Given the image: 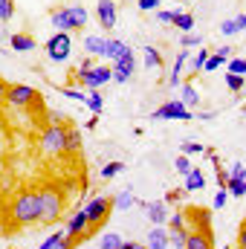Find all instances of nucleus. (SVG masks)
<instances>
[{"mask_svg": "<svg viewBox=\"0 0 246 249\" xmlns=\"http://www.w3.org/2000/svg\"><path fill=\"white\" fill-rule=\"evenodd\" d=\"M12 15H15V3H12V0H0V20L6 23Z\"/></svg>", "mask_w": 246, "mask_h": 249, "instance_id": "ea45409f", "label": "nucleus"}, {"mask_svg": "<svg viewBox=\"0 0 246 249\" xmlns=\"http://www.w3.org/2000/svg\"><path fill=\"white\" fill-rule=\"evenodd\" d=\"M214 53H217V55H223V58H226V61H229V58H232V47H217V50H214Z\"/></svg>", "mask_w": 246, "mask_h": 249, "instance_id": "864d4df0", "label": "nucleus"}, {"mask_svg": "<svg viewBox=\"0 0 246 249\" xmlns=\"http://www.w3.org/2000/svg\"><path fill=\"white\" fill-rule=\"evenodd\" d=\"M226 203H229V191H226V188H217V191H214V200H211V206H214V209H223Z\"/></svg>", "mask_w": 246, "mask_h": 249, "instance_id": "58836bf2", "label": "nucleus"}, {"mask_svg": "<svg viewBox=\"0 0 246 249\" xmlns=\"http://www.w3.org/2000/svg\"><path fill=\"white\" fill-rule=\"evenodd\" d=\"M47 116H50V122H53V124H61L64 122V116H61V113H55V110H50Z\"/></svg>", "mask_w": 246, "mask_h": 249, "instance_id": "5fc2aeb1", "label": "nucleus"}, {"mask_svg": "<svg viewBox=\"0 0 246 249\" xmlns=\"http://www.w3.org/2000/svg\"><path fill=\"white\" fill-rule=\"evenodd\" d=\"M38 102H41V96H38V90L29 87V84H9V90H6V105H9V107L23 110V107L38 105Z\"/></svg>", "mask_w": 246, "mask_h": 249, "instance_id": "0eeeda50", "label": "nucleus"}, {"mask_svg": "<svg viewBox=\"0 0 246 249\" xmlns=\"http://www.w3.org/2000/svg\"><path fill=\"white\" fill-rule=\"evenodd\" d=\"M145 247L148 249H168V229L165 226H154L151 232H148V238H145Z\"/></svg>", "mask_w": 246, "mask_h": 249, "instance_id": "dca6fc26", "label": "nucleus"}, {"mask_svg": "<svg viewBox=\"0 0 246 249\" xmlns=\"http://www.w3.org/2000/svg\"><path fill=\"white\" fill-rule=\"evenodd\" d=\"M226 87L232 90V96H241L244 93V87H246V75H226Z\"/></svg>", "mask_w": 246, "mask_h": 249, "instance_id": "cd10ccee", "label": "nucleus"}, {"mask_svg": "<svg viewBox=\"0 0 246 249\" xmlns=\"http://www.w3.org/2000/svg\"><path fill=\"white\" fill-rule=\"evenodd\" d=\"M72 81L81 84L84 93H90V90H102L107 81H113V67H110V64H96V67L87 70V72H75Z\"/></svg>", "mask_w": 246, "mask_h": 249, "instance_id": "423d86ee", "label": "nucleus"}, {"mask_svg": "<svg viewBox=\"0 0 246 249\" xmlns=\"http://www.w3.org/2000/svg\"><path fill=\"white\" fill-rule=\"evenodd\" d=\"M38 148L44 157H61L67 154V124H50L38 136Z\"/></svg>", "mask_w": 246, "mask_h": 249, "instance_id": "39448f33", "label": "nucleus"}, {"mask_svg": "<svg viewBox=\"0 0 246 249\" xmlns=\"http://www.w3.org/2000/svg\"><path fill=\"white\" fill-rule=\"evenodd\" d=\"M165 229H185V212H174V214H168Z\"/></svg>", "mask_w": 246, "mask_h": 249, "instance_id": "72a5a7b5", "label": "nucleus"}, {"mask_svg": "<svg viewBox=\"0 0 246 249\" xmlns=\"http://www.w3.org/2000/svg\"><path fill=\"white\" fill-rule=\"evenodd\" d=\"M185 191L183 188H174V191H168V194H165V197H162V203H165V206H168V203H177V200H180V197H183Z\"/></svg>", "mask_w": 246, "mask_h": 249, "instance_id": "a18cd8bd", "label": "nucleus"}, {"mask_svg": "<svg viewBox=\"0 0 246 249\" xmlns=\"http://www.w3.org/2000/svg\"><path fill=\"white\" fill-rule=\"evenodd\" d=\"M110 67H113V81L116 84H127L130 75H133V70H136V53L130 50L127 55H122L119 61H113Z\"/></svg>", "mask_w": 246, "mask_h": 249, "instance_id": "9b49d317", "label": "nucleus"}, {"mask_svg": "<svg viewBox=\"0 0 246 249\" xmlns=\"http://www.w3.org/2000/svg\"><path fill=\"white\" fill-rule=\"evenodd\" d=\"M142 55H145V67H151V70L162 67V55H159V50H157V47H145V50H142Z\"/></svg>", "mask_w": 246, "mask_h": 249, "instance_id": "bb28decb", "label": "nucleus"}, {"mask_svg": "<svg viewBox=\"0 0 246 249\" xmlns=\"http://www.w3.org/2000/svg\"><path fill=\"white\" fill-rule=\"evenodd\" d=\"M238 249H246V220L241 223V229H238Z\"/></svg>", "mask_w": 246, "mask_h": 249, "instance_id": "09e8293b", "label": "nucleus"}, {"mask_svg": "<svg viewBox=\"0 0 246 249\" xmlns=\"http://www.w3.org/2000/svg\"><path fill=\"white\" fill-rule=\"evenodd\" d=\"M130 206H136V197H133L130 188H122L119 194H113V209H116V212H124V209H130Z\"/></svg>", "mask_w": 246, "mask_h": 249, "instance_id": "4be33fe9", "label": "nucleus"}, {"mask_svg": "<svg viewBox=\"0 0 246 249\" xmlns=\"http://www.w3.org/2000/svg\"><path fill=\"white\" fill-rule=\"evenodd\" d=\"M174 168H177V171H180V174H188V171H191V160H188V157H185V154H180V157H177V160H174Z\"/></svg>", "mask_w": 246, "mask_h": 249, "instance_id": "79ce46f5", "label": "nucleus"}, {"mask_svg": "<svg viewBox=\"0 0 246 249\" xmlns=\"http://www.w3.org/2000/svg\"><path fill=\"white\" fill-rule=\"evenodd\" d=\"M139 203V209H145V214H148V220L154 223V226H165V220H168V206L162 203V200H136Z\"/></svg>", "mask_w": 246, "mask_h": 249, "instance_id": "f8f14e48", "label": "nucleus"}, {"mask_svg": "<svg viewBox=\"0 0 246 249\" xmlns=\"http://www.w3.org/2000/svg\"><path fill=\"white\" fill-rule=\"evenodd\" d=\"M235 26L238 32H246V15H235Z\"/></svg>", "mask_w": 246, "mask_h": 249, "instance_id": "3c124183", "label": "nucleus"}, {"mask_svg": "<svg viewBox=\"0 0 246 249\" xmlns=\"http://www.w3.org/2000/svg\"><path fill=\"white\" fill-rule=\"evenodd\" d=\"M61 244H64V232H53L38 249H61Z\"/></svg>", "mask_w": 246, "mask_h": 249, "instance_id": "f704fd0d", "label": "nucleus"}, {"mask_svg": "<svg viewBox=\"0 0 246 249\" xmlns=\"http://www.w3.org/2000/svg\"><path fill=\"white\" fill-rule=\"evenodd\" d=\"M81 151V133L75 127H67V154H78Z\"/></svg>", "mask_w": 246, "mask_h": 249, "instance_id": "a878e982", "label": "nucleus"}, {"mask_svg": "<svg viewBox=\"0 0 246 249\" xmlns=\"http://www.w3.org/2000/svg\"><path fill=\"white\" fill-rule=\"evenodd\" d=\"M180 93H183V96H180V102H183V105L188 107V110H194V107L200 105V93H197V87H194L191 81L180 84Z\"/></svg>", "mask_w": 246, "mask_h": 249, "instance_id": "6ab92c4d", "label": "nucleus"}, {"mask_svg": "<svg viewBox=\"0 0 246 249\" xmlns=\"http://www.w3.org/2000/svg\"><path fill=\"white\" fill-rule=\"evenodd\" d=\"M124 238L119 235V232H107L102 241H99V249H122Z\"/></svg>", "mask_w": 246, "mask_h": 249, "instance_id": "393cba45", "label": "nucleus"}, {"mask_svg": "<svg viewBox=\"0 0 246 249\" xmlns=\"http://www.w3.org/2000/svg\"><path fill=\"white\" fill-rule=\"evenodd\" d=\"M84 105L90 107V113H96V116H99V113H102V107H105V99H102V93H99V90H90V93H87V99H84Z\"/></svg>", "mask_w": 246, "mask_h": 249, "instance_id": "5701e85b", "label": "nucleus"}, {"mask_svg": "<svg viewBox=\"0 0 246 249\" xmlns=\"http://www.w3.org/2000/svg\"><path fill=\"white\" fill-rule=\"evenodd\" d=\"M244 93H246V87H244ZM244 93H241V96H244Z\"/></svg>", "mask_w": 246, "mask_h": 249, "instance_id": "4d7b16f0", "label": "nucleus"}, {"mask_svg": "<svg viewBox=\"0 0 246 249\" xmlns=\"http://www.w3.org/2000/svg\"><path fill=\"white\" fill-rule=\"evenodd\" d=\"M122 249H148L145 244H139V241H124Z\"/></svg>", "mask_w": 246, "mask_h": 249, "instance_id": "603ef678", "label": "nucleus"}, {"mask_svg": "<svg viewBox=\"0 0 246 249\" xmlns=\"http://www.w3.org/2000/svg\"><path fill=\"white\" fill-rule=\"evenodd\" d=\"M180 44H183V50H191V47H200V44H203V38H200V35H194V32H183Z\"/></svg>", "mask_w": 246, "mask_h": 249, "instance_id": "e433bc0d", "label": "nucleus"}, {"mask_svg": "<svg viewBox=\"0 0 246 249\" xmlns=\"http://www.w3.org/2000/svg\"><path fill=\"white\" fill-rule=\"evenodd\" d=\"M157 20H159V23H171V20H174V9H159V12H157Z\"/></svg>", "mask_w": 246, "mask_h": 249, "instance_id": "c03bdc74", "label": "nucleus"}, {"mask_svg": "<svg viewBox=\"0 0 246 249\" xmlns=\"http://www.w3.org/2000/svg\"><path fill=\"white\" fill-rule=\"evenodd\" d=\"M226 64V58L223 55H217V53H211L209 58H206V64H203V72H214V70H220Z\"/></svg>", "mask_w": 246, "mask_h": 249, "instance_id": "473e14b6", "label": "nucleus"}, {"mask_svg": "<svg viewBox=\"0 0 246 249\" xmlns=\"http://www.w3.org/2000/svg\"><path fill=\"white\" fill-rule=\"evenodd\" d=\"M93 67H96V61H93V55H87L84 61L78 64V70H75V72H87V70H93Z\"/></svg>", "mask_w": 246, "mask_h": 249, "instance_id": "de8ad7c7", "label": "nucleus"}, {"mask_svg": "<svg viewBox=\"0 0 246 249\" xmlns=\"http://www.w3.org/2000/svg\"><path fill=\"white\" fill-rule=\"evenodd\" d=\"M122 171H124V162L122 160H113V162H107V165L102 168V177H105V180H113V177H119Z\"/></svg>", "mask_w": 246, "mask_h": 249, "instance_id": "c756f323", "label": "nucleus"}, {"mask_svg": "<svg viewBox=\"0 0 246 249\" xmlns=\"http://www.w3.org/2000/svg\"><path fill=\"white\" fill-rule=\"evenodd\" d=\"M206 58H209V50H197V53L188 58V64H191V75L203 72V64H206Z\"/></svg>", "mask_w": 246, "mask_h": 249, "instance_id": "c85d7f7f", "label": "nucleus"}, {"mask_svg": "<svg viewBox=\"0 0 246 249\" xmlns=\"http://www.w3.org/2000/svg\"><path fill=\"white\" fill-rule=\"evenodd\" d=\"M229 177H232V180H246V165L244 162H235L232 171H229Z\"/></svg>", "mask_w": 246, "mask_h": 249, "instance_id": "37998d69", "label": "nucleus"}, {"mask_svg": "<svg viewBox=\"0 0 246 249\" xmlns=\"http://www.w3.org/2000/svg\"><path fill=\"white\" fill-rule=\"evenodd\" d=\"M226 191H229L232 197H246V180H232V177H229Z\"/></svg>", "mask_w": 246, "mask_h": 249, "instance_id": "2f4dec72", "label": "nucleus"}, {"mask_svg": "<svg viewBox=\"0 0 246 249\" xmlns=\"http://www.w3.org/2000/svg\"><path fill=\"white\" fill-rule=\"evenodd\" d=\"M6 90H9V81H6V78L0 75V107L6 105Z\"/></svg>", "mask_w": 246, "mask_h": 249, "instance_id": "8fccbe9b", "label": "nucleus"}, {"mask_svg": "<svg viewBox=\"0 0 246 249\" xmlns=\"http://www.w3.org/2000/svg\"><path fill=\"white\" fill-rule=\"evenodd\" d=\"M96 124H99V116H96V113H93V116H90V119H87V122H84V127H87V130H96Z\"/></svg>", "mask_w": 246, "mask_h": 249, "instance_id": "6e6d98bb", "label": "nucleus"}, {"mask_svg": "<svg viewBox=\"0 0 246 249\" xmlns=\"http://www.w3.org/2000/svg\"><path fill=\"white\" fill-rule=\"evenodd\" d=\"M171 26H177L180 32H191V29H194V15H191V12H183V9H174Z\"/></svg>", "mask_w": 246, "mask_h": 249, "instance_id": "412c9836", "label": "nucleus"}, {"mask_svg": "<svg viewBox=\"0 0 246 249\" xmlns=\"http://www.w3.org/2000/svg\"><path fill=\"white\" fill-rule=\"evenodd\" d=\"M87 9L84 6H61L50 15V23L58 29V32H75V29H84L87 26Z\"/></svg>", "mask_w": 246, "mask_h": 249, "instance_id": "7ed1b4c3", "label": "nucleus"}, {"mask_svg": "<svg viewBox=\"0 0 246 249\" xmlns=\"http://www.w3.org/2000/svg\"><path fill=\"white\" fill-rule=\"evenodd\" d=\"M105 47H107V38H99V35H87L84 38V50L93 58H105Z\"/></svg>", "mask_w": 246, "mask_h": 249, "instance_id": "a211bd4d", "label": "nucleus"}, {"mask_svg": "<svg viewBox=\"0 0 246 249\" xmlns=\"http://www.w3.org/2000/svg\"><path fill=\"white\" fill-rule=\"evenodd\" d=\"M200 188H206V177H203V171H200V168H194V165H191V171L185 174L183 191H200Z\"/></svg>", "mask_w": 246, "mask_h": 249, "instance_id": "aec40b11", "label": "nucleus"}, {"mask_svg": "<svg viewBox=\"0 0 246 249\" xmlns=\"http://www.w3.org/2000/svg\"><path fill=\"white\" fill-rule=\"evenodd\" d=\"M113 212V197H93L87 206H84V214H87V223H90V229L96 232L105 220H107V214Z\"/></svg>", "mask_w": 246, "mask_h": 249, "instance_id": "1a4fd4ad", "label": "nucleus"}, {"mask_svg": "<svg viewBox=\"0 0 246 249\" xmlns=\"http://www.w3.org/2000/svg\"><path fill=\"white\" fill-rule=\"evenodd\" d=\"M9 214L15 223L20 226H32V223H41V209H38V191L35 188H20L9 206Z\"/></svg>", "mask_w": 246, "mask_h": 249, "instance_id": "f257e3e1", "label": "nucleus"}, {"mask_svg": "<svg viewBox=\"0 0 246 249\" xmlns=\"http://www.w3.org/2000/svg\"><path fill=\"white\" fill-rule=\"evenodd\" d=\"M64 206H67V194L58 186L47 183L38 188V209H41V223H58L64 217Z\"/></svg>", "mask_w": 246, "mask_h": 249, "instance_id": "f03ea898", "label": "nucleus"}, {"mask_svg": "<svg viewBox=\"0 0 246 249\" xmlns=\"http://www.w3.org/2000/svg\"><path fill=\"white\" fill-rule=\"evenodd\" d=\"M96 18H99V23H102L105 32L116 29V3L113 0H99L96 3Z\"/></svg>", "mask_w": 246, "mask_h": 249, "instance_id": "4468645a", "label": "nucleus"}, {"mask_svg": "<svg viewBox=\"0 0 246 249\" xmlns=\"http://www.w3.org/2000/svg\"><path fill=\"white\" fill-rule=\"evenodd\" d=\"M90 235H93V229H90V223H87V214H84V209H75V212L67 217L61 249H75L81 241H84V238H90Z\"/></svg>", "mask_w": 246, "mask_h": 249, "instance_id": "20e7f679", "label": "nucleus"}, {"mask_svg": "<svg viewBox=\"0 0 246 249\" xmlns=\"http://www.w3.org/2000/svg\"><path fill=\"white\" fill-rule=\"evenodd\" d=\"M151 119H171V122H188V119H194V113L185 107L180 99H171V102H162L154 113H151Z\"/></svg>", "mask_w": 246, "mask_h": 249, "instance_id": "9d476101", "label": "nucleus"}, {"mask_svg": "<svg viewBox=\"0 0 246 249\" xmlns=\"http://www.w3.org/2000/svg\"><path fill=\"white\" fill-rule=\"evenodd\" d=\"M130 53V47L124 44V41H116V38H107V47H105V58L107 61H119L122 55Z\"/></svg>", "mask_w": 246, "mask_h": 249, "instance_id": "f3484780", "label": "nucleus"}, {"mask_svg": "<svg viewBox=\"0 0 246 249\" xmlns=\"http://www.w3.org/2000/svg\"><path fill=\"white\" fill-rule=\"evenodd\" d=\"M9 47H12L15 53H32V50L38 47V41H35L29 32H15V35L9 38Z\"/></svg>", "mask_w": 246, "mask_h": 249, "instance_id": "2eb2a0df", "label": "nucleus"}, {"mask_svg": "<svg viewBox=\"0 0 246 249\" xmlns=\"http://www.w3.org/2000/svg\"><path fill=\"white\" fill-rule=\"evenodd\" d=\"M72 55V38L70 32H53L47 38V58L53 64H64Z\"/></svg>", "mask_w": 246, "mask_h": 249, "instance_id": "6e6552de", "label": "nucleus"}, {"mask_svg": "<svg viewBox=\"0 0 246 249\" xmlns=\"http://www.w3.org/2000/svg\"><path fill=\"white\" fill-rule=\"evenodd\" d=\"M185 238H188V229H168V244L174 249H183Z\"/></svg>", "mask_w": 246, "mask_h": 249, "instance_id": "7c9ffc66", "label": "nucleus"}, {"mask_svg": "<svg viewBox=\"0 0 246 249\" xmlns=\"http://www.w3.org/2000/svg\"><path fill=\"white\" fill-rule=\"evenodd\" d=\"M226 67H229L232 75H246V58H229Z\"/></svg>", "mask_w": 246, "mask_h": 249, "instance_id": "c9c22d12", "label": "nucleus"}, {"mask_svg": "<svg viewBox=\"0 0 246 249\" xmlns=\"http://www.w3.org/2000/svg\"><path fill=\"white\" fill-rule=\"evenodd\" d=\"M162 0H139V12H151V9H159Z\"/></svg>", "mask_w": 246, "mask_h": 249, "instance_id": "49530a36", "label": "nucleus"}, {"mask_svg": "<svg viewBox=\"0 0 246 249\" xmlns=\"http://www.w3.org/2000/svg\"><path fill=\"white\" fill-rule=\"evenodd\" d=\"M61 93L67 99H72V102H84L87 99V93L84 90H75V87H61Z\"/></svg>", "mask_w": 246, "mask_h": 249, "instance_id": "a19ab883", "label": "nucleus"}, {"mask_svg": "<svg viewBox=\"0 0 246 249\" xmlns=\"http://www.w3.org/2000/svg\"><path fill=\"white\" fill-rule=\"evenodd\" d=\"M183 249H211V226L200 223L197 229H188V238H185Z\"/></svg>", "mask_w": 246, "mask_h": 249, "instance_id": "ddd939ff", "label": "nucleus"}, {"mask_svg": "<svg viewBox=\"0 0 246 249\" xmlns=\"http://www.w3.org/2000/svg\"><path fill=\"white\" fill-rule=\"evenodd\" d=\"M220 35H223V38H235V35H238L235 18H229V20H223V23H220Z\"/></svg>", "mask_w": 246, "mask_h": 249, "instance_id": "4c0bfd02", "label": "nucleus"}, {"mask_svg": "<svg viewBox=\"0 0 246 249\" xmlns=\"http://www.w3.org/2000/svg\"><path fill=\"white\" fill-rule=\"evenodd\" d=\"M180 154H185V157H203L206 154V145H200L194 139H185L183 145H180Z\"/></svg>", "mask_w": 246, "mask_h": 249, "instance_id": "b1692460", "label": "nucleus"}]
</instances>
